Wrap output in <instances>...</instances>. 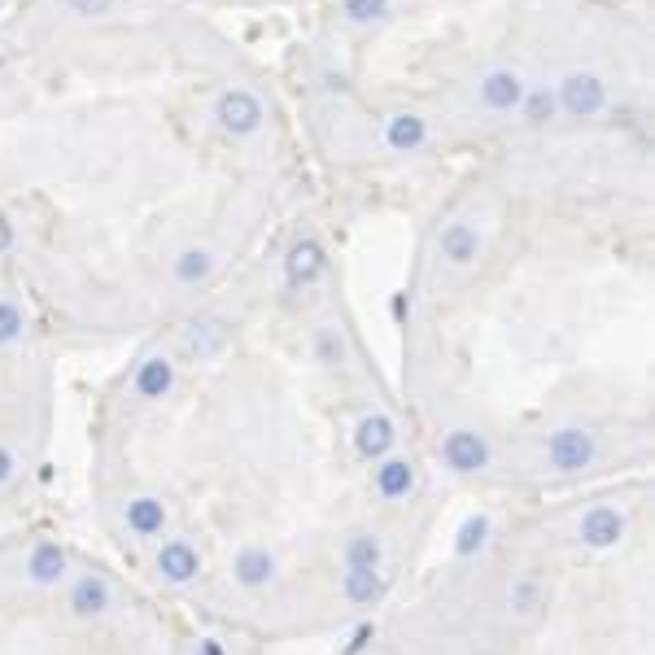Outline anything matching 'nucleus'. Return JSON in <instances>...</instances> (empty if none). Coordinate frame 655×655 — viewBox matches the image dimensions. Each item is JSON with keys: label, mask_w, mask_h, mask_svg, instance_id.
<instances>
[{"label": "nucleus", "mask_w": 655, "mask_h": 655, "mask_svg": "<svg viewBox=\"0 0 655 655\" xmlns=\"http://www.w3.org/2000/svg\"><path fill=\"white\" fill-rule=\"evenodd\" d=\"M651 118L538 131L459 166L411 241L398 328L411 367L463 402L490 372L546 376L542 476L607 459L573 393L599 345L651 324Z\"/></svg>", "instance_id": "f257e3e1"}, {"label": "nucleus", "mask_w": 655, "mask_h": 655, "mask_svg": "<svg viewBox=\"0 0 655 655\" xmlns=\"http://www.w3.org/2000/svg\"><path fill=\"white\" fill-rule=\"evenodd\" d=\"M280 88L315 188L380 197L538 131L651 118V5L315 0Z\"/></svg>", "instance_id": "f03ea898"}, {"label": "nucleus", "mask_w": 655, "mask_h": 655, "mask_svg": "<svg viewBox=\"0 0 655 655\" xmlns=\"http://www.w3.org/2000/svg\"><path fill=\"white\" fill-rule=\"evenodd\" d=\"M188 9H262V5H315V0H175Z\"/></svg>", "instance_id": "7ed1b4c3"}]
</instances>
